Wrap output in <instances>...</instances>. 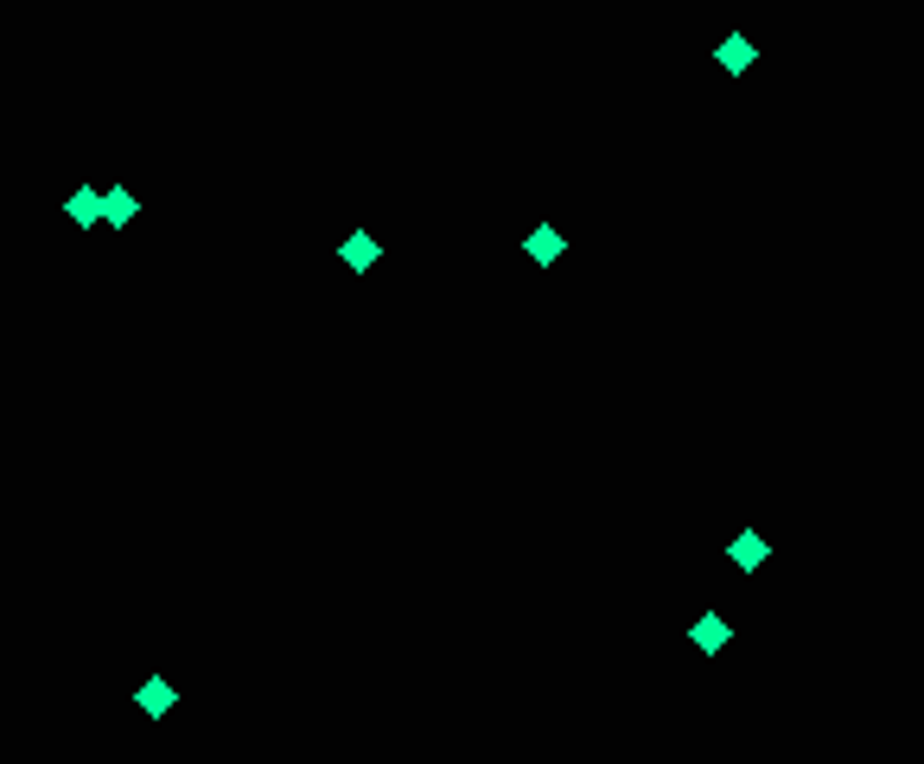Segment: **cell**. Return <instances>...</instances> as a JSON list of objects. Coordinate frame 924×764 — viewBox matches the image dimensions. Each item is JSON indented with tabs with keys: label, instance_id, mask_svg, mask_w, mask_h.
Here are the masks:
<instances>
[{
	"label": "cell",
	"instance_id": "cell-2",
	"mask_svg": "<svg viewBox=\"0 0 924 764\" xmlns=\"http://www.w3.org/2000/svg\"><path fill=\"white\" fill-rule=\"evenodd\" d=\"M727 637H734V624L721 619V612H702L695 631H689V644H695L702 656H721V650H727Z\"/></svg>",
	"mask_w": 924,
	"mask_h": 764
},
{
	"label": "cell",
	"instance_id": "cell-5",
	"mask_svg": "<svg viewBox=\"0 0 924 764\" xmlns=\"http://www.w3.org/2000/svg\"><path fill=\"white\" fill-rule=\"evenodd\" d=\"M523 255H529L536 268H549V261H561V255H568V236L542 223V230H529V236H523Z\"/></svg>",
	"mask_w": 924,
	"mask_h": 764
},
{
	"label": "cell",
	"instance_id": "cell-8",
	"mask_svg": "<svg viewBox=\"0 0 924 764\" xmlns=\"http://www.w3.org/2000/svg\"><path fill=\"white\" fill-rule=\"evenodd\" d=\"M714 58H721V64H727V71H752V45H746V38H721V51H714Z\"/></svg>",
	"mask_w": 924,
	"mask_h": 764
},
{
	"label": "cell",
	"instance_id": "cell-6",
	"mask_svg": "<svg viewBox=\"0 0 924 764\" xmlns=\"http://www.w3.org/2000/svg\"><path fill=\"white\" fill-rule=\"evenodd\" d=\"M727 561H734L739 574H752V567H765V561H772V542L746 529V536H734V542H727Z\"/></svg>",
	"mask_w": 924,
	"mask_h": 764
},
{
	"label": "cell",
	"instance_id": "cell-1",
	"mask_svg": "<svg viewBox=\"0 0 924 764\" xmlns=\"http://www.w3.org/2000/svg\"><path fill=\"white\" fill-rule=\"evenodd\" d=\"M338 261H344V268H351V274H370V268H376V261H383V243H376V236H370V230H351V236H344V243H338Z\"/></svg>",
	"mask_w": 924,
	"mask_h": 764
},
{
	"label": "cell",
	"instance_id": "cell-4",
	"mask_svg": "<svg viewBox=\"0 0 924 764\" xmlns=\"http://www.w3.org/2000/svg\"><path fill=\"white\" fill-rule=\"evenodd\" d=\"M134 218H141V198H134L128 185H109V191H103V223H109V230H128Z\"/></svg>",
	"mask_w": 924,
	"mask_h": 764
},
{
	"label": "cell",
	"instance_id": "cell-7",
	"mask_svg": "<svg viewBox=\"0 0 924 764\" xmlns=\"http://www.w3.org/2000/svg\"><path fill=\"white\" fill-rule=\"evenodd\" d=\"M134 707H141L148 720H160V714H173V707H179V689L153 675V682H141V689H134Z\"/></svg>",
	"mask_w": 924,
	"mask_h": 764
},
{
	"label": "cell",
	"instance_id": "cell-3",
	"mask_svg": "<svg viewBox=\"0 0 924 764\" xmlns=\"http://www.w3.org/2000/svg\"><path fill=\"white\" fill-rule=\"evenodd\" d=\"M65 218H71L77 230H96V223H103V191H96V185H77L71 198H65Z\"/></svg>",
	"mask_w": 924,
	"mask_h": 764
}]
</instances>
